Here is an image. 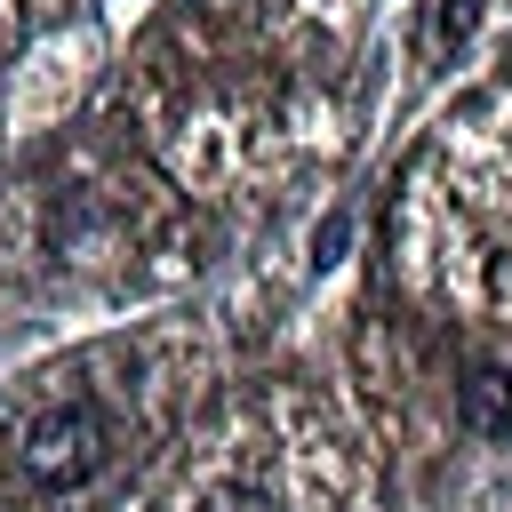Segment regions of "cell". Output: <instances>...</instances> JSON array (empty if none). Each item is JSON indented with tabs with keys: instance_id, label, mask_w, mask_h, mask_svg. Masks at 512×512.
Masks as SVG:
<instances>
[{
	"instance_id": "cell-1",
	"label": "cell",
	"mask_w": 512,
	"mask_h": 512,
	"mask_svg": "<svg viewBox=\"0 0 512 512\" xmlns=\"http://www.w3.org/2000/svg\"><path fill=\"white\" fill-rule=\"evenodd\" d=\"M104 448H112V432H104V416H96L88 400L40 408V416L24 424V472H32L40 488H80V480L104 464Z\"/></svg>"
},
{
	"instance_id": "cell-2",
	"label": "cell",
	"mask_w": 512,
	"mask_h": 512,
	"mask_svg": "<svg viewBox=\"0 0 512 512\" xmlns=\"http://www.w3.org/2000/svg\"><path fill=\"white\" fill-rule=\"evenodd\" d=\"M464 408H472L480 424H512V400H504V376H488V368H480V376L464 384Z\"/></svg>"
},
{
	"instance_id": "cell-3",
	"label": "cell",
	"mask_w": 512,
	"mask_h": 512,
	"mask_svg": "<svg viewBox=\"0 0 512 512\" xmlns=\"http://www.w3.org/2000/svg\"><path fill=\"white\" fill-rule=\"evenodd\" d=\"M208 512H272V504H264V496H248V488H240V496H216V504H208Z\"/></svg>"
}]
</instances>
